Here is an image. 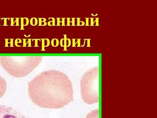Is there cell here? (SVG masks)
Returning <instances> with one entry per match:
<instances>
[{"mask_svg":"<svg viewBox=\"0 0 157 118\" xmlns=\"http://www.w3.org/2000/svg\"><path fill=\"white\" fill-rule=\"evenodd\" d=\"M64 36L65 37V49L64 50H67V45H66V44H67V42H66V38H67V35H64Z\"/></svg>","mask_w":157,"mask_h":118,"instance_id":"obj_7","label":"cell"},{"mask_svg":"<svg viewBox=\"0 0 157 118\" xmlns=\"http://www.w3.org/2000/svg\"><path fill=\"white\" fill-rule=\"evenodd\" d=\"M96 21H97V24H96V26H99V24H98V21H99V18H96Z\"/></svg>","mask_w":157,"mask_h":118,"instance_id":"obj_10","label":"cell"},{"mask_svg":"<svg viewBox=\"0 0 157 118\" xmlns=\"http://www.w3.org/2000/svg\"><path fill=\"white\" fill-rule=\"evenodd\" d=\"M93 20H94V18H91V26H94V22Z\"/></svg>","mask_w":157,"mask_h":118,"instance_id":"obj_8","label":"cell"},{"mask_svg":"<svg viewBox=\"0 0 157 118\" xmlns=\"http://www.w3.org/2000/svg\"><path fill=\"white\" fill-rule=\"evenodd\" d=\"M7 86L6 80L0 75V98H2L6 93Z\"/></svg>","mask_w":157,"mask_h":118,"instance_id":"obj_5","label":"cell"},{"mask_svg":"<svg viewBox=\"0 0 157 118\" xmlns=\"http://www.w3.org/2000/svg\"><path fill=\"white\" fill-rule=\"evenodd\" d=\"M88 45L87 46H90V39H88Z\"/></svg>","mask_w":157,"mask_h":118,"instance_id":"obj_11","label":"cell"},{"mask_svg":"<svg viewBox=\"0 0 157 118\" xmlns=\"http://www.w3.org/2000/svg\"><path fill=\"white\" fill-rule=\"evenodd\" d=\"M99 116H100L99 110L96 109L90 112L86 118H99Z\"/></svg>","mask_w":157,"mask_h":118,"instance_id":"obj_6","label":"cell"},{"mask_svg":"<svg viewBox=\"0 0 157 118\" xmlns=\"http://www.w3.org/2000/svg\"><path fill=\"white\" fill-rule=\"evenodd\" d=\"M82 98L85 103L93 104L99 101V68L95 67L84 73L80 81Z\"/></svg>","mask_w":157,"mask_h":118,"instance_id":"obj_3","label":"cell"},{"mask_svg":"<svg viewBox=\"0 0 157 118\" xmlns=\"http://www.w3.org/2000/svg\"><path fill=\"white\" fill-rule=\"evenodd\" d=\"M86 26H89V18H86Z\"/></svg>","mask_w":157,"mask_h":118,"instance_id":"obj_9","label":"cell"},{"mask_svg":"<svg viewBox=\"0 0 157 118\" xmlns=\"http://www.w3.org/2000/svg\"><path fill=\"white\" fill-rule=\"evenodd\" d=\"M29 96L43 108L59 109L74 100L73 85L67 75L51 70L42 72L28 83Z\"/></svg>","mask_w":157,"mask_h":118,"instance_id":"obj_1","label":"cell"},{"mask_svg":"<svg viewBox=\"0 0 157 118\" xmlns=\"http://www.w3.org/2000/svg\"><path fill=\"white\" fill-rule=\"evenodd\" d=\"M0 118H27L14 108L0 105Z\"/></svg>","mask_w":157,"mask_h":118,"instance_id":"obj_4","label":"cell"},{"mask_svg":"<svg viewBox=\"0 0 157 118\" xmlns=\"http://www.w3.org/2000/svg\"><path fill=\"white\" fill-rule=\"evenodd\" d=\"M42 56H2L0 64L13 77H25L39 66Z\"/></svg>","mask_w":157,"mask_h":118,"instance_id":"obj_2","label":"cell"}]
</instances>
